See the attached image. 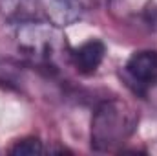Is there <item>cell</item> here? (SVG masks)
Returning a JSON list of instances; mask_svg holds the SVG:
<instances>
[{
	"label": "cell",
	"mask_w": 157,
	"mask_h": 156,
	"mask_svg": "<svg viewBox=\"0 0 157 156\" xmlns=\"http://www.w3.org/2000/svg\"><path fill=\"white\" fill-rule=\"evenodd\" d=\"M139 116L121 99L102 101L91 116V149L97 153H108L122 145L135 130Z\"/></svg>",
	"instance_id": "obj_1"
},
{
	"label": "cell",
	"mask_w": 157,
	"mask_h": 156,
	"mask_svg": "<svg viewBox=\"0 0 157 156\" xmlns=\"http://www.w3.org/2000/svg\"><path fill=\"white\" fill-rule=\"evenodd\" d=\"M17 46L24 57L40 68H59L68 53V42L53 22H22L17 30Z\"/></svg>",
	"instance_id": "obj_2"
},
{
	"label": "cell",
	"mask_w": 157,
	"mask_h": 156,
	"mask_svg": "<svg viewBox=\"0 0 157 156\" xmlns=\"http://www.w3.org/2000/svg\"><path fill=\"white\" fill-rule=\"evenodd\" d=\"M124 76L133 92L146 94L157 83V50H139L124 64Z\"/></svg>",
	"instance_id": "obj_3"
},
{
	"label": "cell",
	"mask_w": 157,
	"mask_h": 156,
	"mask_svg": "<svg viewBox=\"0 0 157 156\" xmlns=\"http://www.w3.org/2000/svg\"><path fill=\"white\" fill-rule=\"evenodd\" d=\"M104 55H106V44L101 39H90L70 51V59L75 70L82 76L95 74L101 63L104 61Z\"/></svg>",
	"instance_id": "obj_4"
},
{
	"label": "cell",
	"mask_w": 157,
	"mask_h": 156,
	"mask_svg": "<svg viewBox=\"0 0 157 156\" xmlns=\"http://www.w3.org/2000/svg\"><path fill=\"white\" fill-rule=\"evenodd\" d=\"M49 18L59 28L77 22L84 15V0H40Z\"/></svg>",
	"instance_id": "obj_5"
},
{
	"label": "cell",
	"mask_w": 157,
	"mask_h": 156,
	"mask_svg": "<svg viewBox=\"0 0 157 156\" xmlns=\"http://www.w3.org/2000/svg\"><path fill=\"white\" fill-rule=\"evenodd\" d=\"M42 153H44L42 142L35 136L22 138L9 149V154H17V156H35V154H42Z\"/></svg>",
	"instance_id": "obj_6"
},
{
	"label": "cell",
	"mask_w": 157,
	"mask_h": 156,
	"mask_svg": "<svg viewBox=\"0 0 157 156\" xmlns=\"http://www.w3.org/2000/svg\"><path fill=\"white\" fill-rule=\"evenodd\" d=\"M26 2L29 0H0V9L4 15L7 17H15L20 13V9L26 6Z\"/></svg>",
	"instance_id": "obj_7"
}]
</instances>
